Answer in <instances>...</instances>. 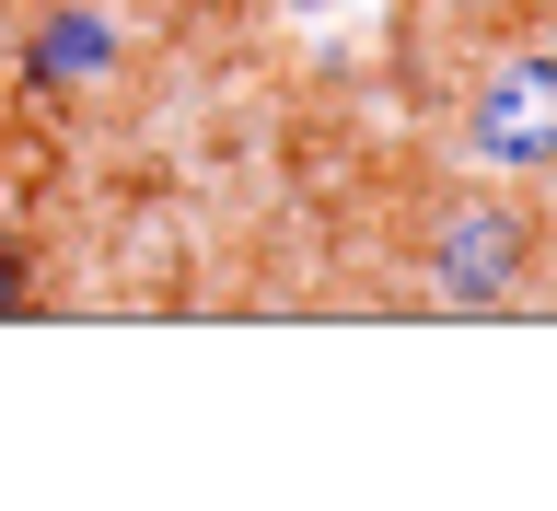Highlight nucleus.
<instances>
[{
	"mask_svg": "<svg viewBox=\"0 0 557 511\" xmlns=\"http://www.w3.org/2000/svg\"><path fill=\"white\" fill-rule=\"evenodd\" d=\"M465 151L487 174H546L557 163V59L546 47H522L476 82V117H465Z\"/></svg>",
	"mask_w": 557,
	"mask_h": 511,
	"instance_id": "obj_1",
	"label": "nucleus"
},
{
	"mask_svg": "<svg viewBox=\"0 0 557 511\" xmlns=\"http://www.w3.org/2000/svg\"><path fill=\"white\" fill-rule=\"evenodd\" d=\"M522 244H534V221H522L511 198L442 209V233H430V291H442V303H465V314H487V303L522 279Z\"/></svg>",
	"mask_w": 557,
	"mask_h": 511,
	"instance_id": "obj_2",
	"label": "nucleus"
},
{
	"mask_svg": "<svg viewBox=\"0 0 557 511\" xmlns=\"http://www.w3.org/2000/svg\"><path fill=\"white\" fill-rule=\"evenodd\" d=\"M104 70H116V12H94V0H70V12H47V24L24 35V82L35 94H82Z\"/></svg>",
	"mask_w": 557,
	"mask_h": 511,
	"instance_id": "obj_3",
	"label": "nucleus"
},
{
	"mask_svg": "<svg viewBox=\"0 0 557 511\" xmlns=\"http://www.w3.org/2000/svg\"><path fill=\"white\" fill-rule=\"evenodd\" d=\"M24 279H35V244H24V233H0V314L24 303Z\"/></svg>",
	"mask_w": 557,
	"mask_h": 511,
	"instance_id": "obj_4",
	"label": "nucleus"
},
{
	"mask_svg": "<svg viewBox=\"0 0 557 511\" xmlns=\"http://www.w3.org/2000/svg\"><path fill=\"white\" fill-rule=\"evenodd\" d=\"M290 12H302V24H313V12H337V0H290Z\"/></svg>",
	"mask_w": 557,
	"mask_h": 511,
	"instance_id": "obj_5",
	"label": "nucleus"
}]
</instances>
